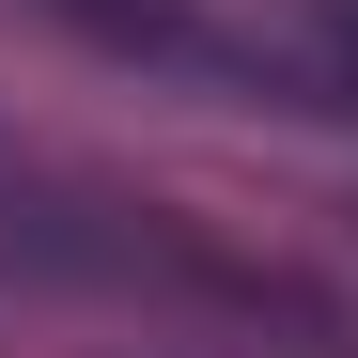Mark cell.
Returning a JSON list of instances; mask_svg holds the SVG:
<instances>
[{"label": "cell", "mask_w": 358, "mask_h": 358, "mask_svg": "<svg viewBox=\"0 0 358 358\" xmlns=\"http://www.w3.org/2000/svg\"><path fill=\"white\" fill-rule=\"evenodd\" d=\"M0 265H78V234L31 203V171H16V156H0Z\"/></svg>", "instance_id": "cell-1"}]
</instances>
